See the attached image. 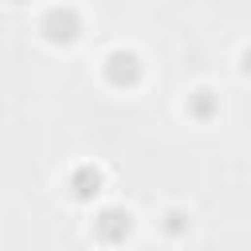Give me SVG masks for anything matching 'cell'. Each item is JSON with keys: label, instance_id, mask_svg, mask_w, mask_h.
<instances>
[{"label": "cell", "instance_id": "cell-1", "mask_svg": "<svg viewBox=\"0 0 251 251\" xmlns=\"http://www.w3.org/2000/svg\"><path fill=\"white\" fill-rule=\"evenodd\" d=\"M43 27H47L51 39H75V27H78V24H75V12H71V8H55V12L43 20Z\"/></svg>", "mask_w": 251, "mask_h": 251}, {"label": "cell", "instance_id": "cell-2", "mask_svg": "<svg viewBox=\"0 0 251 251\" xmlns=\"http://www.w3.org/2000/svg\"><path fill=\"white\" fill-rule=\"evenodd\" d=\"M106 75H110L114 82H133V78H137V59H133L129 51H114V55L106 59Z\"/></svg>", "mask_w": 251, "mask_h": 251}, {"label": "cell", "instance_id": "cell-3", "mask_svg": "<svg viewBox=\"0 0 251 251\" xmlns=\"http://www.w3.org/2000/svg\"><path fill=\"white\" fill-rule=\"evenodd\" d=\"M126 231H129V216H126V212L110 208V212H102V216H98V235L118 239V235H126Z\"/></svg>", "mask_w": 251, "mask_h": 251}, {"label": "cell", "instance_id": "cell-4", "mask_svg": "<svg viewBox=\"0 0 251 251\" xmlns=\"http://www.w3.org/2000/svg\"><path fill=\"white\" fill-rule=\"evenodd\" d=\"M75 184H78V188H75V192H78V196H90V184H94V188H98V173H90V169H86V173H82V176H78V180H75Z\"/></svg>", "mask_w": 251, "mask_h": 251}]
</instances>
